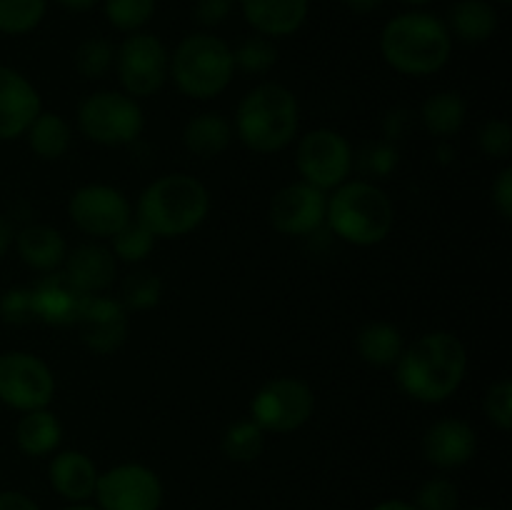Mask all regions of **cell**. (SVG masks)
I'll list each match as a JSON object with an SVG mask.
<instances>
[{"mask_svg": "<svg viewBox=\"0 0 512 510\" xmlns=\"http://www.w3.org/2000/svg\"><path fill=\"white\" fill-rule=\"evenodd\" d=\"M95 495L103 510H158L163 485L145 465L125 463L98 475Z\"/></svg>", "mask_w": 512, "mask_h": 510, "instance_id": "7c38bea8", "label": "cell"}, {"mask_svg": "<svg viewBox=\"0 0 512 510\" xmlns=\"http://www.w3.org/2000/svg\"><path fill=\"white\" fill-rule=\"evenodd\" d=\"M245 20L270 38L293 35L308 15V0H240Z\"/></svg>", "mask_w": 512, "mask_h": 510, "instance_id": "ffe728a7", "label": "cell"}, {"mask_svg": "<svg viewBox=\"0 0 512 510\" xmlns=\"http://www.w3.org/2000/svg\"><path fill=\"white\" fill-rule=\"evenodd\" d=\"M478 143L490 158H510L512 153V128L505 120H488L480 128Z\"/></svg>", "mask_w": 512, "mask_h": 510, "instance_id": "f35d334b", "label": "cell"}, {"mask_svg": "<svg viewBox=\"0 0 512 510\" xmlns=\"http://www.w3.org/2000/svg\"><path fill=\"white\" fill-rule=\"evenodd\" d=\"M75 325H78L80 340L93 353L108 355L125 343V335H128V310L123 308V303L113 298L88 295Z\"/></svg>", "mask_w": 512, "mask_h": 510, "instance_id": "9a60e30c", "label": "cell"}, {"mask_svg": "<svg viewBox=\"0 0 512 510\" xmlns=\"http://www.w3.org/2000/svg\"><path fill=\"white\" fill-rule=\"evenodd\" d=\"M233 0H195V18L203 25H218L228 18Z\"/></svg>", "mask_w": 512, "mask_h": 510, "instance_id": "60d3db41", "label": "cell"}, {"mask_svg": "<svg viewBox=\"0 0 512 510\" xmlns=\"http://www.w3.org/2000/svg\"><path fill=\"white\" fill-rule=\"evenodd\" d=\"M0 510H40V508L28 498V495L8 490V493H0Z\"/></svg>", "mask_w": 512, "mask_h": 510, "instance_id": "b9f144b4", "label": "cell"}, {"mask_svg": "<svg viewBox=\"0 0 512 510\" xmlns=\"http://www.w3.org/2000/svg\"><path fill=\"white\" fill-rule=\"evenodd\" d=\"M73 223L95 238H113L130 220V203L118 188L103 183L83 185L68 203Z\"/></svg>", "mask_w": 512, "mask_h": 510, "instance_id": "4fadbf2b", "label": "cell"}, {"mask_svg": "<svg viewBox=\"0 0 512 510\" xmlns=\"http://www.w3.org/2000/svg\"><path fill=\"white\" fill-rule=\"evenodd\" d=\"M403 3H410V5H423V3H428V0H403Z\"/></svg>", "mask_w": 512, "mask_h": 510, "instance_id": "7dc6e473", "label": "cell"}, {"mask_svg": "<svg viewBox=\"0 0 512 510\" xmlns=\"http://www.w3.org/2000/svg\"><path fill=\"white\" fill-rule=\"evenodd\" d=\"M78 125L85 138L93 143L118 148L140 138L145 120L135 98L115 90H100L83 100L78 110Z\"/></svg>", "mask_w": 512, "mask_h": 510, "instance_id": "52a82bcc", "label": "cell"}, {"mask_svg": "<svg viewBox=\"0 0 512 510\" xmlns=\"http://www.w3.org/2000/svg\"><path fill=\"white\" fill-rule=\"evenodd\" d=\"M485 413H488L490 423L498 425L500 430L512 428V383L508 378L498 380V383L488 390Z\"/></svg>", "mask_w": 512, "mask_h": 510, "instance_id": "8d00e7d4", "label": "cell"}, {"mask_svg": "<svg viewBox=\"0 0 512 510\" xmlns=\"http://www.w3.org/2000/svg\"><path fill=\"white\" fill-rule=\"evenodd\" d=\"M68 510H95V508H88V505H75V508H68Z\"/></svg>", "mask_w": 512, "mask_h": 510, "instance_id": "c3c4849f", "label": "cell"}, {"mask_svg": "<svg viewBox=\"0 0 512 510\" xmlns=\"http://www.w3.org/2000/svg\"><path fill=\"white\" fill-rule=\"evenodd\" d=\"M358 353L375 368H388L403 355V335L393 323H370L358 335Z\"/></svg>", "mask_w": 512, "mask_h": 510, "instance_id": "d4e9b609", "label": "cell"}, {"mask_svg": "<svg viewBox=\"0 0 512 510\" xmlns=\"http://www.w3.org/2000/svg\"><path fill=\"white\" fill-rule=\"evenodd\" d=\"M493 203L505 220L512 218V168L500 170L493 183Z\"/></svg>", "mask_w": 512, "mask_h": 510, "instance_id": "ab89813d", "label": "cell"}, {"mask_svg": "<svg viewBox=\"0 0 512 510\" xmlns=\"http://www.w3.org/2000/svg\"><path fill=\"white\" fill-rule=\"evenodd\" d=\"M345 5L355 10V13H373V10L383 5V0H345Z\"/></svg>", "mask_w": 512, "mask_h": 510, "instance_id": "7bdbcfd3", "label": "cell"}, {"mask_svg": "<svg viewBox=\"0 0 512 510\" xmlns=\"http://www.w3.org/2000/svg\"><path fill=\"white\" fill-rule=\"evenodd\" d=\"M450 23L455 35L465 43H483L498 28V15L488 0H460L450 10Z\"/></svg>", "mask_w": 512, "mask_h": 510, "instance_id": "484cf974", "label": "cell"}, {"mask_svg": "<svg viewBox=\"0 0 512 510\" xmlns=\"http://www.w3.org/2000/svg\"><path fill=\"white\" fill-rule=\"evenodd\" d=\"M18 253L23 263H28L35 270H55L68 255L65 238L50 225H28L18 233Z\"/></svg>", "mask_w": 512, "mask_h": 510, "instance_id": "7402d4cb", "label": "cell"}, {"mask_svg": "<svg viewBox=\"0 0 512 510\" xmlns=\"http://www.w3.org/2000/svg\"><path fill=\"white\" fill-rule=\"evenodd\" d=\"M380 50L390 68L403 75H433L448 63L453 40L443 20L430 13H403L388 20Z\"/></svg>", "mask_w": 512, "mask_h": 510, "instance_id": "7a4b0ae2", "label": "cell"}, {"mask_svg": "<svg viewBox=\"0 0 512 510\" xmlns=\"http://www.w3.org/2000/svg\"><path fill=\"white\" fill-rule=\"evenodd\" d=\"M155 245V235L140 220H128L113 235V255L125 263H140L150 255Z\"/></svg>", "mask_w": 512, "mask_h": 510, "instance_id": "4dcf8cb0", "label": "cell"}, {"mask_svg": "<svg viewBox=\"0 0 512 510\" xmlns=\"http://www.w3.org/2000/svg\"><path fill=\"white\" fill-rule=\"evenodd\" d=\"M423 125L438 138H450L465 123V100L458 93H438L425 100Z\"/></svg>", "mask_w": 512, "mask_h": 510, "instance_id": "83f0119b", "label": "cell"}, {"mask_svg": "<svg viewBox=\"0 0 512 510\" xmlns=\"http://www.w3.org/2000/svg\"><path fill=\"white\" fill-rule=\"evenodd\" d=\"M375 510H415L413 505L403 503V500H388V503H380Z\"/></svg>", "mask_w": 512, "mask_h": 510, "instance_id": "bcb514c9", "label": "cell"}, {"mask_svg": "<svg viewBox=\"0 0 512 510\" xmlns=\"http://www.w3.org/2000/svg\"><path fill=\"white\" fill-rule=\"evenodd\" d=\"M278 60V50H275L273 40L265 35H253V38L243 40L240 48L233 53V63L240 65L245 73H265Z\"/></svg>", "mask_w": 512, "mask_h": 510, "instance_id": "e575fe53", "label": "cell"}, {"mask_svg": "<svg viewBox=\"0 0 512 510\" xmlns=\"http://www.w3.org/2000/svg\"><path fill=\"white\" fill-rule=\"evenodd\" d=\"M163 280L150 270H138L128 275L123 283V308L125 310H150L160 303Z\"/></svg>", "mask_w": 512, "mask_h": 510, "instance_id": "1f68e13d", "label": "cell"}, {"mask_svg": "<svg viewBox=\"0 0 512 510\" xmlns=\"http://www.w3.org/2000/svg\"><path fill=\"white\" fill-rule=\"evenodd\" d=\"M475 430L465 420L445 418L438 420L433 428L425 433L423 450L425 458L438 468H460L475 455Z\"/></svg>", "mask_w": 512, "mask_h": 510, "instance_id": "ac0fdd59", "label": "cell"}, {"mask_svg": "<svg viewBox=\"0 0 512 510\" xmlns=\"http://www.w3.org/2000/svg\"><path fill=\"white\" fill-rule=\"evenodd\" d=\"M265 448V430L255 420H238L223 435V453L235 463H253Z\"/></svg>", "mask_w": 512, "mask_h": 510, "instance_id": "f1b7e54d", "label": "cell"}, {"mask_svg": "<svg viewBox=\"0 0 512 510\" xmlns=\"http://www.w3.org/2000/svg\"><path fill=\"white\" fill-rule=\"evenodd\" d=\"M85 298L88 295L75 288L68 275L50 270L33 288L35 318L48 325H75Z\"/></svg>", "mask_w": 512, "mask_h": 510, "instance_id": "e0dca14e", "label": "cell"}, {"mask_svg": "<svg viewBox=\"0 0 512 510\" xmlns=\"http://www.w3.org/2000/svg\"><path fill=\"white\" fill-rule=\"evenodd\" d=\"M298 170L318 190L338 188L348 180L353 168V150L348 140L330 128L310 130L298 145Z\"/></svg>", "mask_w": 512, "mask_h": 510, "instance_id": "8fae6325", "label": "cell"}, {"mask_svg": "<svg viewBox=\"0 0 512 510\" xmlns=\"http://www.w3.org/2000/svg\"><path fill=\"white\" fill-rule=\"evenodd\" d=\"M298 100L285 85L263 83L250 90L238 108L235 130L255 153H278L298 133Z\"/></svg>", "mask_w": 512, "mask_h": 510, "instance_id": "277c9868", "label": "cell"}, {"mask_svg": "<svg viewBox=\"0 0 512 510\" xmlns=\"http://www.w3.org/2000/svg\"><path fill=\"white\" fill-rule=\"evenodd\" d=\"M118 78L130 98H148L163 88L170 70V55L155 35H130L115 55Z\"/></svg>", "mask_w": 512, "mask_h": 510, "instance_id": "30bf717a", "label": "cell"}, {"mask_svg": "<svg viewBox=\"0 0 512 510\" xmlns=\"http://www.w3.org/2000/svg\"><path fill=\"white\" fill-rule=\"evenodd\" d=\"M0 315L10 325H28L38 320L35 318L33 288H10L0 298Z\"/></svg>", "mask_w": 512, "mask_h": 510, "instance_id": "d590c367", "label": "cell"}, {"mask_svg": "<svg viewBox=\"0 0 512 510\" xmlns=\"http://www.w3.org/2000/svg\"><path fill=\"white\" fill-rule=\"evenodd\" d=\"M55 395L53 370L38 355L13 353L0 355V400L15 410L48 408Z\"/></svg>", "mask_w": 512, "mask_h": 510, "instance_id": "9c48e42d", "label": "cell"}, {"mask_svg": "<svg viewBox=\"0 0 512 510\" xmlns=\"http://www.w3.org/2000/svg\"><path fill=\"white\" fill-rule=\"evenodd\" d=\"M28 143L33 153L43 160H58L70 148V125L58 113H43L30 123Z\"/></svg>", "mask_w": 512, "mask_h": 510, "instance_id": "4316f807", "label": "cell"}, {"mask_svg": "<svg viewBox=\"0 0 512 510\" xmlns=\"http://www.w3.org/2000/svg\"><path fill=\"white\" fill-rule=\"evenodd\" d=\"M45 15V0H0V33L23 35L38 28Z\"/></svg>", "mask_w": 512, "mask_h": 510, "instance_id": "f546056e", "label": "cell"}, {"mask_svg": "<svg viewBox=\"0 0 512 510\" xmlns=\"http://www.w3.org/2000/svg\"><path fill=\"white\" fill-rule=\"evenodd\" d=\"M233 50L208 33L188 35L175 48L170 73L180 93L195 100H208L223 93L233 80Z\"/></svg>", "mask_w": 512, "mask_h": 510, "instance_id": "8992f818", "label": "cell"}, {"mask_svg": "<svg viewBox=\"0 0 512 510\" xmlns=\"http://www.w3.org/2000/svg\"><path fill=\"white\" fill-rule=\"evenodd\" d=\"M415 510H458V490L450 480L435 478L420 488Z\"/></svg>", "mask_w": 512, "mask_h": 510, "instance_id": "74e56055", "label": "cell"}, {"mask_svg": "<svg viewBox=\"0 0 512 510\" xmlns=\"http://www.w3.org/2000/svg\"><path fill=\"white\" fill-rule=\"evenodd\" d=\"M15 438H18V448L25 455L40 458V455H48L58 448L60 438H63V428H60V420L50 410H28L20 418Z\"/></svg>", "mask_w": 512, "mask_h": 510, "instance_id": "cb8c5ba5", "label": "cell"}, {"mask_svg": "<svg viewBox=\"0 0 512 510\" xmlns=\"http://www.w3.org/2000/svg\"><path fill=\"white\" fill-rule=\"evenodd\" d=\"M65 275L70 283L85 295L100 293V290L110 288L118 275V265H115L113 250L103 248L98 243H83L65 255Z\"/></svg>", "mask_w": 512, "mask_h": 510, "instance_id": "d6986e66", "label": "cell"}, {"mask_svg": "<svg viewBox=\"0 0 512 510\" xmlns=\"http://www.w3.org/2000/svg\"><path fill=\"white\" fill-rule=\"evenodd\" d=\"M210 210V193L188 173L153 180L138 200V220L155 238H180L198 228Z\"/></svg>", "mask_w": 512, "mask_h": 510, "instance_id": "3957f363", "label": "cell"}, {"mask_svg": "<svg viewBox=\"0 0 512 510\" xmlns=\"http://www.w3.org/2000/svg\"><path fill=\"white\" fill-rule=\"evenodd\" d=\"M38 113V90L18 70L0 65V140H15L28 133Z\"/></svg>", "mask_w": 512, "mask_h": 510, "instance_id": "2e32d148", "label": "cell"}, {"mask_svg": "<svg viewBox=\"0 0 512 510\" xmlns=\"http://www.w3.org/2000/svg\"><path fill=\"white\" fill-rule=\"evenodd\" d=\"M500 3H510V0H500Z\"/></svg>", "mask_w": 512, "mask_h": 510, "instance_id": "681fc988", "label": "cell"}, {"mask_svg": "<svg viewBox=\"0 0 512 510\" xmlns=\"http://www.w3.org/2000/svg\"><path fill=\"white\" fill-rule=\"evenodd\" d=\"M65 10H73V13H85V10L93 8L98 0H58Z\"/></svg>", "mask_w": 512, "mask_h": 510, "instance_id": "ee69618b", "label": "cell"}, {"mask_svg": "<svg viewBox=\"0 0 512 510\" xmlns=\"http://www.w3.org/2000/svg\"><path fill=\"white\" fill-rule=\"evenodd\" d=\"M478 510H488V508H478Z\"/></svg>", "mask_w": 512, "mask_h": 510, "instance_id": "f907efd6", "label": "cell"}, {"mask_svg": "<svg viewBox=\"0 0 512 510\" xmlns=\"http://www.w3.org/2000/svg\"><path fill=\"white\" fill-rule=\"evenodd\" d=\"M393 203L388 195L373 183L353 180L338 185L328 200L325 220L333 233L353 245H378L393 230Z\"/></svg>", "mask_w": 512, "mask_h": 510, "instance_id": "5b68a950", "label": "cell"}, {"mask_svg": "<svg viewBox=\"0 0 512 510\" xmlns=\"http://www.w3.org/2000/svg\"><path fill=\"white\" fill-rule=\"evenodd\" d=\"M115 63V50L113 45L105 38H88L78 45L75 50V68L83 78H103Z\"/></svg>", "mask_w": 512, "mask_h": 510, "instance_id": "d6a6232c", "label": "cell"}, {"mask_svg": "<svg viewBox=\"0 0 512 510\" xmlns=\"http://www.w3.org/2000/svg\"><path fill=\"white\" fill-rule=\"evenodd\" d=\"M328 210L323 190L310 183H290L273 195L270 223L283 235H308L320 228Z\"/></svg>", "mask_w": 512, "mask_h": 510, "instance_id": "5bb4252c", "label": "cell"}, {"mask_svg": "<svg viewBox=\"0 0 512 510\" xmlns=\"http://www.w3.org/2000/svg\"><path fill=\"white\" fill-rule=\"evenodd\" d=\"M313 390L295 378H275L258 390L250 403L253 420L270 433H293L313 415Z\"/></svg>", "mask_w": 512, "mask_h": 510, "instance_id": "ba28073f", "label": "cell"}, {"mask_svg": "<svg viewBox=\"0 0 512 510\" xmlns=\"http://www.w3.org/2000/svg\"><path fill=\"white\" fill-rule=\"evenodd\" d=\"M233 140V128L220 113H200L188 120L183 130V143L198 158H215Z\"/></svg>", "mask_w": 512, "mask_h": 510, "instance_id": "603a6c76", "label": "cell"}, {"mask_svg": "<svg viewBox=\"0 0 512 510\" xmlns=\"http://www.w3.org/2000/svg\"><path fill=\"white\" fill-rule=\"evenodd\" d=\"M398 383L420 403H443L460 388L468 370V353L458 335L433 330L403 348L398 358Z\"/></svg>", "mask_w": 512, "mask_h": 510, "instance_id": "6da1fadb", "label": "cell"}, {"mask_svg": "<svg viewBox=\"0 0 512 510\" xmlns=\"http://www.w3.org/2000/svg\"><path fill=\"white\" fill-rule=\"evenodd\" d=\"M10 240H13V233H10L8 223L0 218V255H5V250L10 248Z\"/></svg>", "mask_w": 512, "mask_h": 510, "instance_id": "f6af8a7d", "label": "cell"}, {"mask_svg": "<svg viewBox=\"0 0 512 510\" xmlns=\"http://www.w3.org/2000/svg\"><path fill=\"white\" fill-rule=\"evenodd\" d=\"M155 0H105V18L118 30H138L153 18Z\"/></svg>", "mask_w": 512, "mask_h": 510, "instance_id": "836d02e7", "label": "cell"}, {"mask_svg": "<svg viewBox=\"0 0 512 510\" xmlns=\"http://www.w3.org/2000/svg\"><path fill=\"white\" fill-rule=\"evenodd\" d=\"M50 483L63 498L85 500L95 493L98 470L85 453L65 450V453L55 455L53 463H50Z\"/></svg>", "mask_w": 512, "mask_h": 510, "instance_id": "44dd1931", "label": "cell"}]
</instances>
